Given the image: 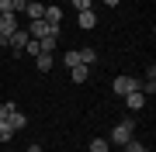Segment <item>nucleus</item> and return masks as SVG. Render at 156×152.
I'll use <instances>...</instances> for the list:
<instances>
[{"mask_svg": "<svg viewBox=\"0 0 156 152\" xmlns=\"http://www.w3.org/2000/svg\"><path fill=\"white\" fill-rule=\"evenodd\" d=\"M31 42V35H28V28H17L11 38H7V52H11V59H21L24 56V45Z\"/></svg>", "mask_w": 156, "mask_h": 152, "instance_id": "f257e3e1", "label": "nucleus"}, {"mask_svg": "<svg viewBox=\"0 0 156 152\" xmlns=\"http://www.w3.org/2000/svg\"><path fill=\"white\" fill-rule=\"evenodd\" d=\"M17 28H21V24H17V14H0V35H4V38H11Z\"/></svg>", "mask_w": 156, "mask_h": 152, "instance_id": "39448f33", "label": "nucleus"}, {"mask_svg": "<svg viewBox=\"0 0 156 152\" xmlns=\"http://www.w3.org/2000/svg\"><path fill=\"white\" fill-rule=\"evenodd\" d=\"M7 107H14V104H11V100H7V104H0V121L7 118Z\"/></svg>", "mask_w": 156, "mask_h": 152, "instance_id": "aec40b11", "label": "nucleus"}, {"mask_svg": "<svg viewBox=\"0 0 156 152\" xmlns=\"http://www.w3.org/2000/svg\"><path fill=\"white\" fill-rule=\"evenodd\" d=\"M62 66H66V69H73V66H80V52H76V49H69L66 56H62Z\"/></svg>", "mask_w": 156, "mask_h": 152, "instance_id": "4468645a", "label": "nucleus"}, {"mask_svg": "<svg viewBox=\"0 0 156 152\" xmlns=\"http://www.w3.org/2000/svg\"><path fill=\"white\" fill-rule=\"evenodd\" d=\"M142 149H146V145H142V142H135V138L125 142V152H142Z\"/></svg>", "mask_w": 156, "mask_h": 152, "instance_id": "a211bd4d", "label": "nucleus"}, {"mask_svg": "<svg viewBox=\"0 0 156 152\" xmlns=\"http://www.w3.org/2000/svg\"><path fill=\"white\" fill-rule=\"evenodd\" d=\"M76 24H80L83 31H90V28H94V24H97V14H94V7H90V11H76Z\"/></svg>", "mask_w": 156, "mask_h": 152, "instance_id": "1a4fd4ad", "label": "nucleus"}, {"mask_svg": "<svg viewBox=\"0 0 156 152\" xmlns=\"http://www.w3.org/2000/svg\"><path fill=\"white\" fill-rule=\"evenodd\" d=\"M28 35L31 38H45V35H59V28L49 24L45 17H38V21H28Z\"/></svg>", "mask_w": 156, "mask_h": 152, "instance_id": "7ed1b4c3", "label": "nucleus"}, {"mask_svg": "<svg viewBox=\"0 0 156 152\" xmlns=\"http://www.w3.org/2000/svg\"><path fill=\"white\" fill-rule=\"evenodd\" d=\"M132 131H135V121H132V118H125V121H118L115 128H111V138H108V142H115V145H125V142L132 138Z\"/></svg>", "mask_w": 156, "mask_h": 152, "instance_id": "f03ea898", "label": "nucleus"}, {"mask_svg": "<svg viewBox=\"0 0 156 152\" xmlns=\"http://www.w3.org/2000/svg\"><path fill=\"white\" fill-rule=\"evenodd\" d=\"M0 45H7V38H4V35H0Z\"/></svg>", "mask_w": 156, "mask_h": 152, "instance_id": "5701e85b", "label": "nucleus"}, {"mask_svg": "<svg viewBox=\"0 0 156 152\" xmlns=\"http://www.w3.org/2000/svg\"><path fill=\"white\" fill-rule=\"evenodd\" d=\"M24 17H28V21H38V17H45V4H42V0H31V4L24 7Z\"/></svg>", "mask_w": 156, "mask_h": 152, "instance_id": "9d476101", "label": "nucleus"}, {"mask_svg": "<svg viewBox=\"0 0 156 152\" xmlns=\"http://www.w3.org/2000/svg\"><path fill=\"white\" fill-rule=\"evenodd\" d=\"M111 90L118 97H125V93H132V90H139V79L135 76H115V83H111Z\"/></svg>", "mask_w": 156, "mask_h": 152, "instance_id": "20e7f679", "label": "nucleus"}, {"mask_svg": "<svg viewBox=\"0 0 156 152\" xmlns=\"http://www.w3.org/2000/svg\"><path fill=\"white\" fill-rule=\"evenodd\" d=\"M45 21L59 28V21H62V7H45Z\"/></svg>", "mask_w": 156, "mask_h": 152, "instance_id": "ddd939ff", "label": "nucleus"}, {"mask_svg": "<svg viewBox=\"0 0 156 152\" xmlns=\"http://www.w3.org/2000/svg\"><path fill=\"white\" fill-rule=\"evenodd\" d=\"M69 4H73V11H90L94 0H69Z\"/></svg>", "mask_w": 156, "mask_h": 152, "instance_id": "6ab92c4d", "label": "nucleus"}, {"mask_svg": "<svg viewBox=\"0 0 156 152\" xmlns=\"http://www.w3.org/2000/svg\"><path fill=\"white\" fill-rule=\"evenodd\" d=\"M125 107H128V111H142V107H146V93H142V90L125 93Z\"/></svg>", "mask_w": 156, "mask_h": 152, "instance_id": "0eeeda50", "label": "nucleus"}, {"mask_svg": "<svg viewBox=\"0 0 156 152\" xmlns=\"http://www.w3.org/2000/svg\"><path fill=\"white\" fill-rule=\"evenodd\" d=\"M69 79H73V83H87V79H90V66H83V62L73 66L69 69Z\"/></svg>", "mask_w": 156, "mask_h": 152, "instance_id": "9b49d317", "label": "nucleus"}, {"mask_svg": "<svg viewBox=\"0 0 156 152\" xmlns=\"http://www.w3.org/2000/svg\"><path fill=\"white\" fill-rule=\"evenodd\" d=\"M38 42V56L45 52V56H52L56 52V45H59V35H45V38H35Z\"/></svg>", "mask_w": 156, "mask_h": 152, "instance_id": "6e6552de", "label": "nucleus"}, {"mask_svg": "<svg viewBox=\"0 0 156 152\" xmlns=\"http://www.w3.org/2000/svg\"><path fill=\"white\" fill-rule=\"evenodd\" d=\"M104 4H108V7H118V4H122V0H104Z\"/></svg>", "mask_w": 156, "mask_h": 152, "instance_id": "4be33fe9", "label": "nucleus"}, {"mask_svg": "<svg viewBox=\"0 0 156 152\" xmlns=\"http://www.w3.org/2000/svg\"><path fill=\"white\" fill-rule=\"evenodd\" d=\"M14 135H17V131L11 128V124H7V121H0V142H11Z\"/></svg>", "mask_w": 156, "mask_h": 152, "instance_id": "f3484780", "label": "nucleus"}, {"mask_svg": "<svg viewBox=\"0 0 156 152\" xmlns=\"http://www.w3.org/2000/svg\"><path fill=\"white\" fill-rule=\"evenodd\" d=\"M80 62H83V66H94V62H97V52L94 49H80Z\"/></svg>", "mask_w": 156, "mask_h": 152, "instance_id": "dca6fc26", "label": "nucleus"}, {"mask_svg": "<svg viewBox=\"0 0 156 152\" xmlns=\"http://www.w3.org/2000/svg\"><path fill=\"white\" fill-rule=\"evenodd\" d=\"M142 152H153V149H142Z\"/></svg>", "mask_w": 156, "mask_h": 152, "instance_id": "b1692460", "label": "nucleus"}, {"mask_svg": "<svg viewBox=\"0 0 156 152\" xmlns=\"http://www.w3.org/2000/svg\"><path fill=\"white\" fill-rule=\"evenodd\" d=\"M35 66H38V73H49V69L56 66V56H45L42 52V56H35Z\"/></svg>", "mask_w": 156, "mask_h": 152, "instance_id": "f8f14e48", "label": "nucleus"}, {"mask_svg": "<svg viewBox=\"0 0 156 152\" xmlns=\"http://www.w3.org/2000/svg\"><path fill=\"white\" fill-rule=\"evenodd\" d=\"M4 121H7V124H11V128H14V131H21V128H24V124H28V118H24V114H21V111H17V107H7V118H4Z\"/></svg>", "mask_w": 156, "mask_h": 152, "instance_id": "423d86ee", "label": "nucleus"}, {"mask_svg": "<svg viewBox=\"0 0 156 152\" xmlns=\"http://www.w3.org/2000/svg\"><path fill=\"white\" fill-rule=\"evenodd\" d=\"M90 152H111V142L108 138H90Z\"/></svg>", "mask_w": 156, "mask_h": 152, "instance_id": "2eb2a0df", "label": "nucleus"}, {"mask_svg": "<svg viewBox=\"0 0 156 152\" xmlns=\"http://www.w3.org/2000/svg\"><path fill=\"white\" fill-rule=\"evenodd\" d=\"M28 152H42V145H38V142H31V145H28Z\"/></svg>", "mask_w": 156, "mask_h": 152, "instance_id": "412c9836", "label": "nucleus"}]
</instances>
